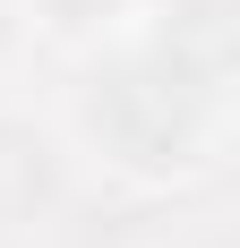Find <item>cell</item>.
Instances as JSON below:
<instances>
[{
	"label": "cell",
	"instance_id": "6da1fadb",
	"mask_svg": "<svg viewBox=\"0 0 240 248\" xmlns=\"http://www.w3.org/2000/svg\"><path fill=\"white\" fill-rule=\"evenodd\" d=\"M34 9H43L51 26H95V17H112L120 0H34Z\"/></svg>",
	"mask_w": 240,
	"mask_h": 248
}]
</instances>
